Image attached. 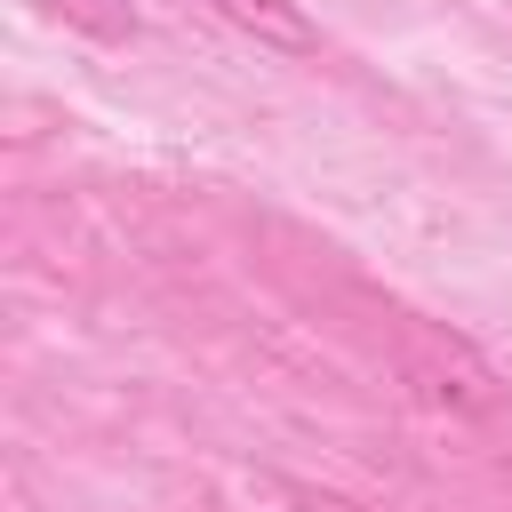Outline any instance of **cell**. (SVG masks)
<instances>
[{
	"label": "cell",
	"instance_id": "1",
	"mask_svg": "<svg viewBox=\"0 0 512 512\" xmlns=\"http://www.w3.org/2000/svg\"><path fill=\"white\" fill-rule=\"evenodd\" d=\"M400 376L432 400V408H448V416H496L512 392H504V376L488 368V360H472L456 336H416L408 352H400Z\"/></svg>",
	"mask_w": 512,
	"mask_h": 512
},
{
	"label": "cell",
	"instance_id": "2",
	"mask_svg": "<svg viewBox=\"0 0 512 512\" xmlns=\"http://www.w3.org/2000/svg\"><path fill=\"white\" fill-rule=\"evenodd\" d=\"M232 32H248L256 48H272V56H320V24L296 8V0H208Z\"/></svg>",
	"mask_w": 512,
	"mask_h": 512
},
{
	"label": "cell",
	"instance_id": "3",
	"mask_svg": "<svg viewBox=\"0 0 512 512\" xmlns=\"http://www.w3.org/2000/svg\"><path fill=\"white\" fill-rule=\"evenodd\" d=\"M40 8L64 16V24H80V32H96V40H136V16L112 8V0H40Z\"/></svg>",
	"mask_w": 512,
	"mask_h": 512
},
{
	"label": "cell",
	"instance_id": "4",
	"mask_svg": "<svg viewBox=\"0 0 512 512\" xmlns=\"http://www.w3.org/2000/svg\"><path fill=\"white\" fill-rule=\"evenodd\" d=\"M272 496H280L288 512H360L352 496H336V488H304V480H272Z\"/></svg>",
	"mask_w": 512,
	"mask_h": 512
}]
</instances>
